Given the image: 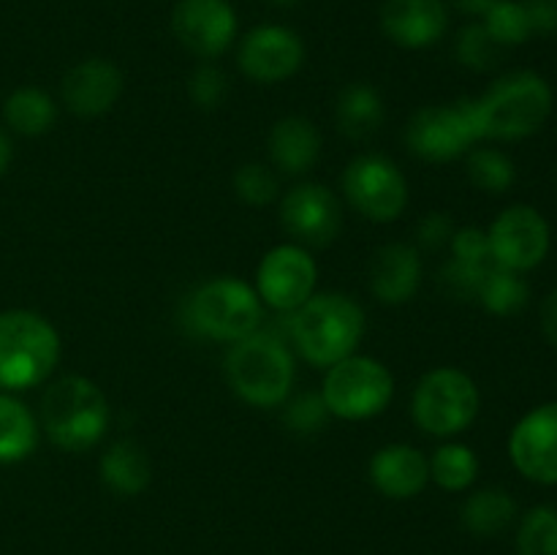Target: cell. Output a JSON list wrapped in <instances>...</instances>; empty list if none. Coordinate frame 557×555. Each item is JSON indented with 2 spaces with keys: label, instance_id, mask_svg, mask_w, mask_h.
Instances as JSON below:
<instances>
[{
  "label": "cell",
  "instance_id": "obj_28",
  "mask_svg": "<svg viewBox=\"0 0 557 555\" xmlns=\"http://www.w3.org/2000/svg\"><path fill=\"white\" fill-rule=\"evenodd\" d=\"M430 477L435 484L449 493H460L468 490L479 477V457L471 446L466 444H444L435 449L433 460H430Z\"/></svg>",
  "mask_w": 557,
  "mask_h": 555
},
{
  "label": "cell",
  "instance_id": "obj_18",
  "mask_svg": "<svg viewBox=\"0 0 557 555\" xmlns=\"http://www.w3.org/2000/svg\"><path fill=\"white\" fill-rule=\"evenodd\" d=\"M381 30L403 49H424L438 44L449 30L446 0H384Z\"/></svg>",
  "mask_w": 557,
  "mask_h": 555
},
{
  "label": "cell",
  "instance_id": "obj_9",
  "mask_svg": "<svg viewBox=\"0 0 557 555\" xmlns=\"http://www.w3.org/2000/svg\"><path fill=\"white\" fill-rule=\"evenodd\" d=\"M476 141H482V136H479L473 98L417 109L406 125L408 150L422 161H451L473 150Z\"/></svg>",
  "mask_w": 557,
  "mask_h": 555
},
{
  "label": "cell",
  "instance_id": "obj_12",
  "mask_svg": "<svg viewBox=\"0 0 557 555\" xmlns=\"http://www.w3.org/2000/svg\"><path fill=\"white\" fill-rule=\"evenodd\" d=\"M315 281H319V267L313 256L294 243L267 250L256 270V292L261 303L277 313H294L302 308L313 297Z\"/></svg>",
  "mask_w": 557,
  "mask_h": 555
},
{
  "label": "cell",
  "instance_id": "obj_41",
  "mask_svg": "<svg viewBox=\"0 0 557 555\" xmlns=\"http://www.w3.org/2000/svg\"><path fill=\"white\" fill-rule=\"evenodd\" d=\"M11 158H14V141H11L9 131L0 125V177H3L5 169L11 166Z\"/></svg>",
  "mask_w": 557,
  "mask_h": 555
},
{
  "label": "cell",
  "instance_id": "obj_2",
  "mask_svg": "<svg viewBox=\"0 0 557 555\" xmlns=\"http://www.w3.org/2000/svg\"><path fill=\"white\" fill-rule=\"evenodd\" d=\"M364 335V310L346 294H313L292 313V337L315 368H332L357 351Z\"/></svg>",
  "mask_w": 557,
  "mask_h": 555
},
{
  "label": "cell",
  "instance_id": "obj_14",
  "mask_svg": "<svg viewBox=\"0 0 557 555\" xmlns=\"http://www.w3.org/2000/svg\"><path fill=\"white\" fill-rule=\"evenodd\" d=\"M283 229L310 248H326L343 229L341 199L326 185L302 183L281 201Z\"/></svg>",
  "mask_w": 557,
  "mask_h": 555
},
{
  "label": "cell",
  "instance_id": "obj_35",
  "mask_svg": "<svg viewBox=\"0 0 557 555\" xmlns=\"http://www.w3.org/2000/svg\"><path fill=\"white\" fill-rule=\"evenodd\" d=\"M330 417L332 414L330 408H326L321 392H299V395L286 406V414H283L286 428L299 435H313L319 433V430H324Z\"/></svg>",
  "mask_w": 557,
  "mask_h": 555
},
{
  "label": "cell",
  "instance_id": "obj_17",
  "mask_svg": "<svg viewBox=\"0 0 557 555\" xmlns=\"http://www.w3.org/2000/svg\"><path fill=\"white\" fill-rule=\"evenodd\" d=\"M125 76L112 60L87 58L65 71L60 82V98L65 109L79 118H98L107 114L123 96Z\"/></svg>",
  "mask_w": 557,
  "mask_h": 555
},
{
  "label": "cell",
  "instance_id": "obj_34",
  "mask_svg": "<svg viewBox=\"0 0 557 555\" xmlns=\"http://www.w3.org/2000/svg\"><path fill=\"white\" fill-rule=\"evenodd\" d=\"M451 259L457 264L468 267V270H476L482 275L493 272L495 267V256L493 248H490V237L484 229L479 226H466V229H457L455 237H451Z\"/></svg>",
  "mask_w": 557,
  "mask_h": 555
},
{
  "label": "cell",
  "instance_id": "obj_33",
  "mask_svg": "<svg viewBox=\"0 0 557 555\" xmlns=\"http://www.w3.org/2000/svg\"><path fill=\"white\" fill-rule=\"evenodd\" d=\"M277 174L264 163H243L234 174V194L250 207H267L277 199Z\"/></svg>",
  "mask_w": 557,
  "mask_h": 555
},
{
  "label": "cell",
  "instance_id": "obj_6",
  "mask_svg": "<svg viewBox=\"0 0 557 555\" xmlns=\"http://www.w3.org/2000/svg\"><path fill=\"white\" fill-rule=\"evenodd\" d=\"M261 297L239 278H212L194 288L183 310V321L196 337L237 343L253 335L264 319Z\"/></svg>",
  "mask_w": 557,
  "mask_h": 555
},
{
  "label": "cell",
  "instance_id": "obj_40",
  "mask_svg": "<svg viewBox=\"0 0 557 555\" xmlns=\"http://www.w3.org/2000/svg\"><path fill=\"white\" fill-rule=\"evenodd\" d=\"M490 3L493 0H446V5H455L457 11H462L468 16H482L490 9Z\"/></svg>",
  "mask_w": 557,
  "mask_h": 555
},
{
  "label": "cell",
  "instance_id": "obj_21",
  "mask_svg": "<svg viewBox=\"0 0 557 555\" xmlns=\"http://www.w3.org/2000/svg\"><path fill=\"white\" fill-rule=\"evenodd\" d=\"M270 158L286 174H305L315 166L321 156V134L313 120L302 114H288L277 120L270 131Z\"/></svg>",
  "mask_w": 557,
  "mask_h": 555
},
{
  "label": "cell",
  "instance_id": "obj_36",
  "mask_svg": "<svg viewBox=\"0 0 557 555\" xmlns=\"http://www.w3.org/2000/svg\"><path fill=\"white\" fill-rule=\"evenodd\" d=\"M188 96L199 109H218L228 96V79L218 65L201 63L188 76Z\"/></svg>",
  "mask_w": 557,
  "mask_h": 555
},
{
  "label": "cell",
  "instance_id": "obj_1",
  "mask_svg": "<svg viewBox=\"0 0 557 555\" xmlns=\"http://www.w3.org/2000/svg\"><path fill=\"white\" fill-rule=\"evenodd\" d=\"M479 136L495 141H520L544 128L553 114V87L536 71L500 74L484 96L473 98Z\"/></svg>",
  "mask_w": 557,
  "mask_h": 555
},
{
  "label": "cell",
  "instance_id": "obj_3",
  "mask_svg": "<svg viewBox=\"0 0 557 555\" xmlns=\"http://www.w3.org/2000/svg\"><path fill=\"white\" fill-rule=\"evenodd\" d=\"M60 362V335L33 310L0 313V390L22 392L44 384Z\"/></svg>",
  "mask_w": 557,
  "mask_h": 555
},
{
  "label": "cell",
  "instance_id": "obj_22",
  "mask_svg": "<svg viewBox=\"0 0 557 555\" xmlns=\"http://www.w3.org/2000/svg\"><path fill=\"white\" fill-rule=\"evenodd\" d=\"M101 482L112 490L114 495H139L150 484L152 468L150 457L136 441L123 439L109 446L101 455Z\"/></svg>",
  "mask_w": 557,
  "mask_h": 555
},
{
  "label": "cell",
  "instance_id": "obj_23",
  "mask_svg": "<svg viewBox=\"0 0 557 555\" xmlns=\"http://www.w3.org/2000/svg\"><path fill=\"white\" fill-rule=\"evenodd\" d=\"M460 520L473 536H498L517 520V501L504 488H482L466 498Z\"/></svg>",
  "mask_w": 557,
  "mask_h": 555
},
{
  "label": "cell",
  "instance_id": "obj_16",
  "mask_svg": "<svg viewBox=\"0 0 557 555\" xmlns=\"http://www.w3.org/2000/svg\"><path fill=\"white\" fill-rule=\"evenodd\" d=\"M239 69L261 85L286 82L302 69L305 44L292 27L259 25L239 44Z\"/></svg>",
  "mask_w": 557,
  "mask_h": 555
},
{
  "label": "cell",
  "instance_id": "obj_39",
  "mask_svg": "<svg viewBox=\"0 0 557 555\" xmlns=\"http://www.w3.org/2000/svg\"><path fill=\"white\" fill-rule=\"evenodd\" d=\"M542 332L544 337H547L549 343L557 348V288H553V292L544 297L542 303Z\"/></svg>",
  "mask_w": 557,
  "mask_h": 555
},
{
  "label": "cell",
  "instance_id": "obj_29",
  "mask_svg": "<svg viewBox=\"0 0 557 555\" xmlns=\"http://www.w3.org/2000/svg\"><path fill=\"white\" fill-rule=\"evenodd\" d=\"M466 174L484 194H506L517 180V166L504 150L476 147L466 152Z\"/></svg>",
  "mask_w": 557,
  "mask_h": 555
},
{
  "label": "cell",
  "instance_id": "obj_32",
  "mask_svg": "<svg viewBox=\"0 0 557 555\" xmlns=\"http://www.w3.org/2000/svg\"><path fill=\"white\" fill-rule=\"evenodd\" d=\"M455 52L457 60H460L466 69L484 74V71L498 69L500 60H504L506 54V47H500V44L490 36L487 27H484L482 22H471V25H466L457 33Z\"/></svg>",
  "mask_w": 557,
  "mask_h": 555
},
{
  "label": "cell",
  "instance_id": "obj_7",
  "mask_svg": "<svg viewBox=\"0 0 557 555\" xmlns=\"http://www.w3.org/2000/svg\"><path fill=\"white\" fill-rule=\"evenodd\" d=\"M482 395L476 381L457 368H435L419 379L413 390V422L428 435L451 439L476 419Z\"/></svg>",
  "mask_w": 557,
  "mask_h": 555
},
{
  "label": "cell",
  "instance_id": "obj_26",
  "mask_svg": "<svg viewBox=\"0 0 557 555\" xmlns=\"http://www.w3.org/2000/svg\"><path fill=\"white\" fill-rule=\"evenodd\" d=\"M58 118V103L41 87H16L3 103V120L14 134L41 136Z\"/></svg>",
  "mask_w": 557,
  "mask_h": 555
},
{
  "label": "cell",
  "instance_id": "obj_13",
  "mask_svg": "<svg viewBox=\"0 0 557 555\" xmlns=\"http://www.w3.org/2000/svg\"><path fill=\"white\" fill-rule=\"evenodd\" d=\"M172 33L190 54L212 60L237 38V11L228 0H177Z\"/></svg>",
  "mask_w": 557,
  "mask_h": 555
},
{
  "label": "cell",
  "instance_id": "obj_5",
  "mask_svg": "<svg viewBox=\"0 0 557 555\" xmlns=\"http://www.w3.org/2000/svg\"><path fill=\"white\" fill-rule=\"evenodd\" d=\"M226 379L250 406H281L292 395L294 357L281 335L256 330L228 348Z\"/></svg>",
  "mask_w": 557,
  "mask_h": 555
},
{
  "label": "cell",
  "instance_id": "obj_31",
  "mask_svg": "<svg viewBox=\"0 0 557 555\" xmlns=\"http://www.w3.org/2000/svg\"><path fill=\"white\" fill-rule=\"evenodd\" d=\"M482 25L506 49L520 47L533 36L522 0H493L482 14Z\"/></svg>",
  "mask_w": 557,
  "mask_h": 555
},
{
  "label": "cell",
  "instance_id": "obj_27",
  "mask_svg": "<svg viewBox=\"0 0 557 555\" xmlns=\"http://www.w3.org/2000/svg\"><path fill=\"white\" fill-rule=\"evenodd\" d=\"M479 303L484 305V310L493 316H515L531 299V286L522 278V272L504 270V267H495L487 278H484L482 288H479Z\"/></svg>",
  "mask_w": 557,
  "mask_h": 555
},
{
  "label": "cell",
  "instance_id": "obj_4",
  "mask_svg": "<svg viewBox=\"0 0 557 555\" xmlns=\"http://www.w3.org/2000/svg\"><path fill=\"white\" fill-rule=\"evenodd\" d=\"M109 424V400L96 381L63 375L41 397V428L54 446L82 452L103 439Z\"/></svg>",
  "mask_w": 557,
  "mask_h": 555
},
{
  "label": "cell",
  "instance_id": "obj_37",
  "mask_svg": "<svg viewBox=\"0 0 557 555\" xmlns=\"http://www.w3.org/2000/svg\"><path fill=\"white\" fill-rule=\"evenodd\" d=\"M455 221H451L446 212H430V215L422 218V223H419V243L424 245V248H444V245L451 243V237H455Z\"/></svg>",
  "mask_w": 557,
  "mask_h": 555
},
{
  "label": "cell",
  "instance_id": "obj_10",
  "mask_svg": "<svg viewBox=\"0 0 557 555\" xmlns=\"http://www.w3.org/2000/svg\"><path fill=\"white\" fill-rule=\"evenodd\" d=\"M343 194L354 210L375 223H389L408 205V180L392 158L379 152L357 156L343 172Z\"/></svg>",
  "mask_w": 557,
  "mask_h": 555
},
{
  "label": "cell",
  "instance_id": "obj_42",
  "mask_svg": "<svg viewBox=\"0 0 557 555\" xmlns=\"http://www.w3.org/2000/svg\"><path fill=\"white\" fill-rule=\"evenodd\" d=\"M270 3H275V5H281V9H292V5H297V3H302V0H270Z\"/></svg>",
  "mask_w": 557,
  "mask_h": 555
},
{
  "label": "cell",
  "instance_id": "obj_20",
  "mask_svg": "<svg viewBox=\"0 0 557 555\" xmlns=\"http://www.w3.org/2000/svg\"><path fill=\"white\" fill-rule=\"evenodd\" d=\"M422 283V259L408 243H389L375 250L370 261V288L384 305H403Z\"/></svg>",
  "mask_w": 557,
  "mask_h": 555
},
{
  "label": "cell",
  "instance_id": "obj_11",
  "mask_svg": "<svg viewBox=\"0 0 557 555\" xmlns=\"http://www.w3.org/2000/svg\"><path fill=\"white\" fill-rule=\"evenodd\" d=\"M495 264L511 272H531L549 256L553 232L536 207L511 205L487 229Z\"/></svg>",
  "mask_w": 557,
  "mask_h": 555
},
{
  "label": "cell",
  "instance_id": "obj_15",
  "mask_svg": "<svg viewBox=\"0 0 557 555\" xmlns=\"http://www.w3.org/2000/svg\"><path fill=\"white\" fill-rule=\"evenodd\" d=\"M511 466L536 484H557V400L542 403L509 435Z\"/></svg>",
  "mask_w": 557,
  "mask_h": 555
},
{
  "label": "cell",
  "instance_id": "obj_30",
  "mask_svg": "<svg viewBox=\"0 0 557 555\" xmlns=\"http://www.w3.org/2000/svg\"><path fill=\"white\" fill-rule=\"evenodd\" d=\"M517 555H557V509L539 504L520 517Z\"/></svg>",
  "mask_w": 557,
  "mask_h": 555
},
{
  "label": "cell",
  "instance_id": "obj_8",
  "mask_svg": "<svg viewBox=\"0 0 557 555\" xmlns=\"http://www.w3.org/2000/svg\"><path fill=\"white\" fill-rule=\"evenodd\" d=\"M392 395H395V379L389 368L379 359L357 357V354L326 368L324 386H321V397L332 417L351 419V422L379 417L392 403Z\"/></svg>",
  "mask_w": 557,
  "mask_h": 555
},
{
  "label": "cell",
  "instance_id": "obj_25",
  "mask_svg": "<svg viewBox=\"0 0 557 555\" xmlns=\"http://www.w3.org/2000/svg\"><path fill=\"white\" fill-rule=\"evenodd\" d=\"M38 444V422L30 408L0 390V462H22L33 455Z\"/></svg>",
  "mask_w": 557,
  "mask_h": 555
},
{
  "label": "cell",
  "instance_id": "obj_38",
  "mask_svg": "<svg viewBox=\"0 0 557 555\" xmlns=\"http://www.w3.org/2000/svg\"><path fill=\"white\" fill-rule=\"evenodd\" d=\"M533 36H557V0H522Z\"/></svg>",
  "mask_w": 557,
  "mask_h": 555
},
{
  "label": "cell",
  "instance_id": "obj_19",
  "mask_svg": "<svg viewBox=\"0 0 557 555\" xmlns=\"http://www.w3.org/2000/svg\"><path fill=\"white\" fill-rule=\"evenodd\" d=\"M370 482L381 495L395 501L413 498L430 482V460L408 444L381 446L370 460Z\"/></svg>",
  "mask_w": 557,
  "mask_h": 555
},
{
  "label": "cell",
  "instance_id": "obj_24",
  "mask_svg": "<svg viewBox=\"0 0 557 555\" xmlns=\"http://www.w3.org/2000/svg\"><path fill=\"white\" fill-rule=\"evenodd\" d=\"M335 120L337 128L348 139H370L384 123V101H381L379 90L364 85V82L343 87L341 96H337Z\"/></svg>",
  "mask_w": 557,
  "mask_h": 555
}]
</instances>
